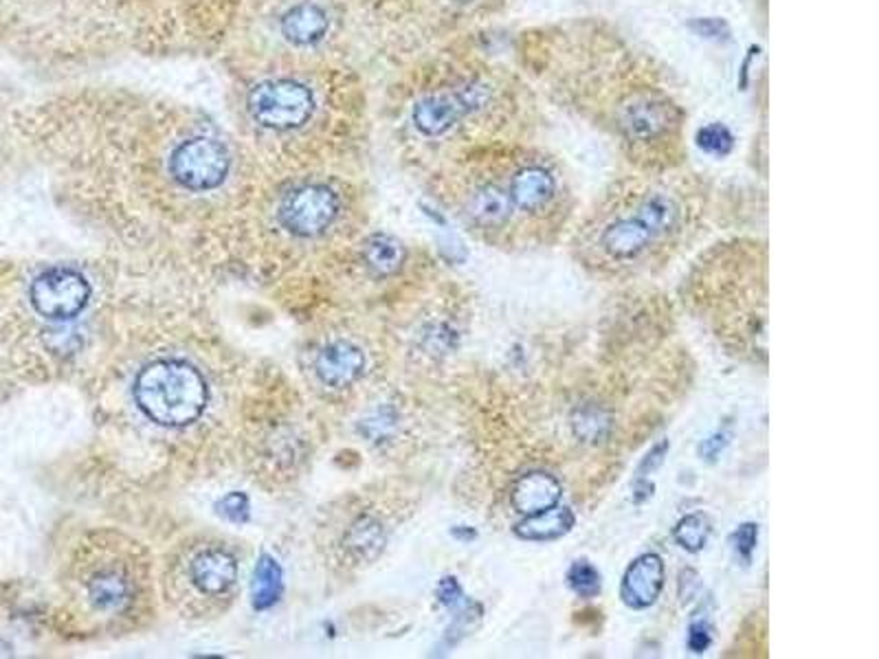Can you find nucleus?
Listing matches in <instances>:
<instances>
[{
	"instance_id": "8",
	"label": "nucleus",
	"mask_w": 879,
	"mask_h": 659,
	"mask_svg": "<svg viewBox=\"0 0 879 659\" xmlns=\"http://www.w3.org/2000/svg\"><path fill=\"white\" fill-rule=\"evenodd\" d=\"M240 580L233 550L218 538H193L168 563V594L182 614L207 618L227 611Z\"/></svg>"
},
{
	"instance_id": "7",
	"label": "nucleus",
	"mask_w": 879,
	"mask_h": 659,
	"mask_svg": "<svg viewBox=\"0 0 879 659\" xmlns=\"http://www.w3.org/2000/svg\"><path fill=\"white\" fill-rule=\"evenodd\" d=\"M73 583L82 609L111 625L139 614L146 603L148 572L135 543L115 534H97L95 541L80 547Z\"/></svg>"
},
{
	"instance_id": "22",
	"label": "nucleus",
	"mask_w": 879,
	"mask_h": 659,
	"mask_svg": "<svg viewBox=\"0 0 879 659\" xmlns=\"http://www.w3.org/2000/svg\"><path fill=\"white\" fill-rule=\"evenodd\" d=\"M698 146L712 157H728L734 148V137L723 124H710L698 133Z\"/></svg>"
},
{
	"instance_id": "2",
	"label": "nucleus",
	"mask_w": 879,
	"mask_h": 659,
	"mask_svg": "<svg viewBox=\"0 0 879 659\" xmlns=\"http://www.w3.org/2000/svg\"><path fill=\"white\" fill-rule=\"evenodd\" d=\"M337 40L295 42L269 24L233 46L229 113L247 150L304 165L350 155L367 139V88Z\"/></svg>"
},
{
	"instance_id": "27",
	"label": "nucleus",
	"mask_w": 879,
	"mask_h": 659,
	"mask_svg": "<svg viewBox=\"0 0 879 659\" xmlns=\"http://www.w3.org/2000/svg\"><path fill=\"white\" fill-rule=\"evenodd\" d=\"M438 598H440V603L447 605V607L458 605L460 598H462V587H460V583H458L456 578H444V580H440V585H438Z\"/></svg>"
},
{
	"instance_id": "19",
	"label": "nucleus",
	"mask_w": 879,
	"mask_h": 659,
	"mask_svg": "<svg viewBox=\"0 0 879 659\" xmlns=\"http://www.w3.org/2000/svg\"><path fill=\"white\" fill-rule=\"evenodd\" d=\"M710 532H712V527H710L708 516H703L700 512H693L678 521V525L673 527V538L689 554H698L708 545Z\"/></svg>"
},
{
	"instance_id": "10",
	"label": "nucleus",
	"mask_w": 879,
	"mask_h": 659,
	"mask_svg": "<svg viewBox=\"0 0 879 659\" xmlns=\"http://www.w3.org/2000/svg\"><path fill=\"white\" fill-rule=\"evenodd\" d=\"M346 209L344 189L322 178H304L284 189L275 205V220L289 236L311 240L326 236Z\"/></svg>"
},
{
	"instance_id": "16",
	"label": "nucleus",
	"mask_w": 879,
	"mask_h": 659,
	"mask_svg": "<svg viewBox=\"0 0 879 659\" xmlns=\"http://www.w3.org/2000/svg\"><path fill=\"white\" fill-rule=\"evenodd\" d=\"M407 260L405 244L389 233H372L363 242V262L378 278H389L402 269Z\"/></svg>"
},
{
	"instance_id": "17",
	"label": "nucleus",
	"mask_w": 879,
	"mask_h": 659,
	"mask_svg": "<svg viewBox=\"0 0 879 659\" xmlns=\"http://www.w3.org/2000/svg\"><path fill=\"white\" fill-rule=\"evenodd\" d=\"M574 512L565 505H554L545 512L526 516L517 527L515 534L524 541H554L567 534L574 527Z\"/></svg>"
},
{
	"instance_id": "5",
	"label": "nucleus",
	"mask_w": 879,
	"mask_h": 659,
	"mask_svg": "<svg viewBox=\"0 0 879 659\" xmlns=\"http://www.w3.org/2000/svg\"><path fill=\"white\" fill-rule=\"evenodd\" d=\"M708 185L684 165L665 171L631 169L598 198L576 233L587 264L625 269L660 258L702 222Z\"/></svg>"
},
{
	"instance_id": "30",
	"label": "nucleus",
	"mask_w": 879,
	"mask_h": 659,
	"mask_svg": "<svg viewBox=\"0 0 879 659\" xmlns=\"http://www.w3.org/2000/svg\"><path fill=\"white\" fill-rule=\"evenodd\" d=\"M651 494H653V484H651V482H645V480H640V482H638V487H636V494H634V499L640 503V501L649 499Z\"/></svg>"
},
{
	"instance_id": "24",
	"label": "nucleus",
	"mask_w": 879,
	"mask_h": 659,
	"mask_svg": "<svg viewBox=\"0 0 879 659\" xmlns=\"http://www.w3.org/2000/svg\"><path fill=\"white\" fill-rule=\"evenodd\" d=\"M220 508H222L220 512H222L227 519L236 521V523H242V521H247V516H249V501H247L244 494H227V496L220 501Z\"/></svg>"
},
{
	"instance_id": "1",
	"label": "nucleus",
	"mask_w": 879,
	"mask_h": 659,
	"mask_svg": "<svg viewBox=\"0 0 879 659\" xmlns=\"http://www.w3.org/2000/svg\"><path fill=\"white\" fill-rule=\"evenodd\" d=\"M513 64L543 104L616 144L631 169L687 164L689 108L671 69L605 15H567L515 33Z\"/></svg>"
},
{
	"instance_id": "28",
	"label": "nucleus",
	"mask_w": 879,
	"mask_h": 659,
	"mask_svg": "<svg viewBox=\"0 0 879 659\" xmlns=\"http://www.w3.org/2000/svg\"><path fill=\"white\" fill-rule=\"evenodd\" d=\"M671 449V444L665 440V442H660L658 447H653V451L645 458V462H642V467H640V473H649V471H656L662 462H665V456H667V451Z\"/></svg>"
},
{
	"instance_id": "23",
	"label": "nucleus",
	"mask_w": 879,
	"mask_h": 659,
	"mask_svg": "<svg viewBox=\"0 0 879 659\" xmlns=\"http://www.w3.org/2000/svg\"><path fill=\"white\" fill-rule=\"evenodd\" d=\"M756 541H758V525H756V523H743V525L734 532V536H732L734 550H736V554H739L743 561H750V558H752V552H754V547H756Z\"/></svg>"
},
{
	"instance_id": "6",
	"label": "nucleus",
	"mask_w": 879,
	"mask_h": 659,
	"mask_svg": "<svg viewBox=\"0 0 879 659\" xmlns=\"http://www.w3.org/2000/svg\"><path fill=\"white\" fill-rule=\"evenodd\" d=\"M352 18L372 44L396 66L478 38L502 20L513 0H344Z\"/></svg>"
},
{
	"instance_id": "11",
	"label": "nucleus",
	"mask_w": 879,
	"mask_h": 659,
	"mask_svg": "<svg viewBox=\"0 0 879 659\" xmlns=\"http://www.w3.org/2000/svg\"><path fill=\"white\" fill-rule=\"evenodd\" d=\"M29 300L33 311L46 320H75L91 300V284L75 269L53 266L33 280Z\"/></svg>"
},
{
	"instance_id": "25",
	"label": "nucleus",
	"mask_w": 879,
	"mask_h": 659,
	"mask_svg": "<svg viewBox=\"0 0 879 659\" xmlns=\"http://www.w3.org/2000/svg\"><path fill=\"white\" fill-rule=\"evenodd\" d=\"M710 642H712V636H710L708 623H703V620L693 623L691 629H689V649H691L693 653H705L708 647H710Z\"/></svg>"
},
{
	"instance_id": "15",
	"label": "nucleus",
	"mask_w": 879,
	"mask_h": 659,
	"mask_svg": "<svg viewBox=\"0 0 879 659\" xmlns=\"http://www.w3.org/2000/svg\"><path fill=\"white\" fill-rule=\"evenodd\" d=\"M387 543V530L374 514H358L344 532V550L354 563H372Z\"/></svg>"
},
{
	"instance_id": "13",
	"label": "nucleus",
	"mask_w": 879,
	"mask_h": 659,
	"mask_svg": "<svg viewBox=\"0 0 879 659\" xmlns=\"http://www.w3.org/2000/svg\"><path fill=\"white\" fill-rule=\"evenodd\" d=\"M365 372V354L350 341L328 343L315 358V374L328 387L344 389L356 383Z\"/></svg>"
},
{
	"instance_id": "9",
	"label": "nucleus",
	"mask_w": 879,
	"mask_h": 659,
	"mask_svg": "<svg viewBox=\"0 0 879 659\" xmlns=\"http://www.w3.org/2000/svg\"><path fill=\"white\" fill-rule=\"evenodd\" d=\"M133 394L148 420L172 429L196 422L209 400L205 376L178 358H161L146 365L137 374Z\"/></svg>"
},
{
	"instance_id": "18",
	"label": "nucleus",
	"mask_w": 879,
	"mask_h": 659,
	"mask_svg": "<svg viewBox=\"0 0 879 659\" xmlns=\"http://www.w3.org/2000/svg\"><path fill=\"white\" fill-rule=\"evenodd\" d=\"M282 589V569L278 561L271 556H262L255 569V583H253V605L258 609L271 607Z\"/></svg>"
},
{
	"instance_id": "29",
	"label": "nucleus",
	"mask_w": 879,
	"mask_h": 659,
	"mask_svg": "<svg viewBox=\"0 0 879 659\" xmlns=\"http://www.w3.org/2000/svg\"><path fill=\"white\" fill-rule=\"evenodd\" d=\"M222 2H227L229 7H233L236 11H240L242 15H249V11L260 9L262 4H266V2H271V0H222Z\"/></svg>"
},
{
	"instance_id": "3",
	"label": "nucleus",
	"mask_w": 879,
	"mask_h": 659,
	"mask_svg": "<svg viewBox=\"0 0 879 659\" xmlns=\"http://www.w3.org/2000/svg\"><path fill=\"white\" fill-rule=\"evenodd\" d=\"M478 38L396 66L383 124L407 164L433 174L478 148L534 142L545 124L543 102L522 71L491 55Z\"/></svg>"
},
{
	"instance_id": "31",
	"label": "nucleus",
	"mask_w": 879,
	"mask_h": 659,
	"mask_svg": "<svg viewBox=\"0 0 879 659\" xmlns=\"http://www.w3.org/2000/svg\"><path fill=\"white\" fill-rule=\"evenodd\" d=\"M2 656H9V647H7L4 642H0V658H2Z\"/></svg>"
},
{
	"instance_id": "4",
	"label": "nucleus",
	"mask_w": 879,
	"mask_h": 659,
	"mask_svg": "<svg viewBox=\"0 0 879 659\" xmlns=\"http://www.w3.org/2000/svg\"><path fill=\"white\" fill-rule=\"evenodd\" d=\"M429 176L440 200L493 247L550 242L574 213L565 164L534 142L478 148Z\"/></svg>"
},
{
	"instance_id": "20",
	"label": "nucleus",
	"mask_w": 879,
	"mask_h": 659,
	"mask_svg": "<svg viewBox=\"0 0 879 659\" xmlns=\"http://www.w3.org/2000/svg\"><path fill=\"white\" fill-rule=\"evenodd\" d=\"M572 427H574V433H576L580 440L592 442V444H598V442H603V440L609 436L611 418H609L603 409L587 405V407H583V409H578V411L574 414Z\"/></svg>"
},
{
	"instance_id": "14",
	"label": "nucleus",
	"mask_w": 879,
	"mask_h": 659,
	"mask_svg": "<svg viewBox=\"0 0 879 659\" xmlns=\"http://www.w3.org/2000/svg\"><path fill=\"white\" fill-rule=\"evenodd\" d=\"M563 496L561 482L545 471H530L517 478L511 489V503L522 516H532L558 505Z\"/></svg>"
},
{
	"instance_id": "12",
	"label": "nucleus",
	"mask_w": 879,
	"mask_h": 659,
	"mask_svg": "<svg viewBox=\"0 0 879 659\" xmlns=\"http://www.w3.org/2000/svg\"><path fill=\"white\" fill-rule=\"evenodd\" d=\"M665 580V561L658 554L647 552L627 567L620 585V598L629 609H649L662 596Z\"/></svg>"
},
{
	"instance_id": "21",
	"label": "nucleus",
	"mask_w": 879,
	"mask_h": 659,
	"mask_svg": "<svg viewBox=\"0 0 879 659\" xmlns=\"http://www.w3.org/2000/svg\"><path fill=\"white\" fill-rule=\"evenodd\" d=\"M567 585L578 598H596L600 594V574L589 561H576L567 569Z\"/></svg>"
},
{
	"instance_id": "26",
	"label": "nucleus",
	"mask_w": 879,
	"mask_h": 659,
	"mask_svg": "<svg viewBox=\"0 0 879 659\" xmlns=\"http://www.w3.org/2000/svg\"><path fill=\"white\" fill-rule=\"evenodd\" d=\"M728 433H714V436H710L708 440H703L702 447H700V456H702V460H716L719 456H721V451L728 447Z\"/></svg>"
}]
</instances>
